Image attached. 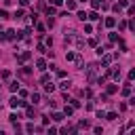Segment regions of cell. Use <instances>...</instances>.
I'll return each mask as SVG.
<instances>
[{
    "mask_svg": "<svg viewBox=\"0 0 135 135\" xmlns=\"http://www.w3.org/2000/svg\"><path fill=\"white\" fill-rule=\"evenodd\" d=\"M97 70H99V63H91V65L86 68V80H89V82H95V78H97Z\"/></svg>",
    "mask_w": 135,
    "mask_h": 135,
    "instance_id": "1",
    "label": "cell"
},
{
    "mask_svg": "<svg viewBox=\"0 0 135 135\" xmlns=\"http://www.w3.org/2000/svg\"><path fill=\"white\" fill-rule=\"evenodd\" d=\"M0 38H2V40H15V38H17V32H15V30H6Z\"/></svg>",
    "mask_w": 135,
    "mask_h": 135,
    "instance_id": "2",
    "label": "cell"
},
{
    "mask_svg": "<svg viewBox=\"0 0 135 135\" xmlns=\"http://www.w3.org/2000/svg\"><path fill=\"white\" fill-rule=\"evenodd\" d=\"M30 57H32V53H30V51H23V53H19V55H17V61H19V63H25Z\"/></svg>",
    "mask_w": 135,
    "mask_h": 135,
    "instance_id": "3",
    "label": "cell"
},
{
    "mask_svg": "<svg viewBox=\"0 0 135 135\" xmlns=\"http://www.w3.org/2000/svg\"><path fill=\"white\" fill-rule=\"evenodd\" d=\"M72 61L76 63V68H78V70H80V68H84V59H82V55H80V53H76Z\"/></svg>",
    "mask_w": 135,
    "mask_h": 135,
    "instance_id": "4",
    "label": "cell"
},
{
    "mask_svg": "<svg viewBox=\"0 0 135 135\" xmlns=\"http://www.w3.org/2000/svg\"><path fill=\"white\" fill-rule=\"evenodd\" d=\"M112 59H114L112 55H103V57H101V65H103V68H110V63H112Z\"/></svg>",
    "mask_w": 135,
    "mask_h": 135,
    "instance_id": "5",
    "label": "cell"
},
{
    "mask_svg": "<svg viewBox=\"0 0 135 135\" xmlns=\"http://www.w3.org/2000/svg\"><path fill=\"white\" fill-rule=\"evenodd\" d=\"M59 89H61L63 93H68V91L72 89V82H70V80H63V82H59Z\"/></svg>",
    "mask_w": 135,
    "mask_h": 135,
    "instance_id": "6",
    "label": "cell"
},
{
    "mask_svg": "<svg viewBox=\"0 0 135 135\" xmlns=\"http://www.w3.org/2000/svg\"><path fill=\"white\" fill-rule=\"evenodd\" d=\"M65 116H63V112H53L51 114V120H55V122H61Z\"/></svg>",
    "mask_w": 135,
    "mask_h": 135,
    "instance_id": "7",
    "label": "cell"
},
{
    "mask_svg": "<svg viewBox=\"0 0 135 135\" xmlns=\"http://www.w3.org/2000/svg\"><path fill=\"white\" fill-rule=\"evenodd\" d=\"M36 70L44 72V70H46V61H44V59H36Z\"/></svg>",
    "mask_w": 135,
    "mask_h": 135,
    "instance_id": "8",
    "label": "cell"
},
{
    "mask_svg": "<svg viewBox=\"0 0 135 135\" xmlns=\"http://www.w3.org/2000/svg\"><path fill=\"white\" fill-rule=\"evenodd\" d=\"M19 118H21V114H19V112H13V114L8 116V122L15 124V122H19Z\"/></svg>",
    "mask_w": 135,
    "mask_h": 135,
    "instance_id": "9",
    "label": "cell"
},
{
    "mask_svg": "<svg viewBox=\"0 0 135 135\" xmlns=\"http://www.w3.org/2000/svg\"><path fill=\"white\" fill-rule=\"evenodd\" d=\"M86 19H89V21H97V19H101V17H99L97 11H93V13H86Z\"/></svg>",
    "mask_w": 135,
    "mask_h": 135,
    "instance_id": "10",
    "label": "cell"
},
{
    "mask_svg": "<svg viewBox=\"0 0 135 135\" xmlns=\"http://www.w3.org/2000/svg\"><path fill=\"white\" fill-rule=\"evenodd\" d=\"M74 36H76V32H74V30H65V42H72V40H74Z\"/></svg>",
    "mask_w": 135,
    "mask_h": 135,
    "instance_id": "11",
    "label": "cell"
},
{
    "mask_svg": "<svg viewBox=\"0 0 135 135\" xmlns=\"http://www.w3.org/2000/svg\"><path fill=\"white\" fill-rule=\"evenodd\" d=\"M105 93H108V95H114V93H118V86H116V84H108Z\"/></svg>",
    "mask_w": 135,
    "mask_h": 135,
    "instance_id": "12",
    "label": "cell"
},
{
    "mask_svg": "<svg viewBox=\"0 0 135 135\" xmlns=\"http://www.w3.org/2000/svg\"><path fill=\"white\" fill-rule=\"evenodd\" d=\"M103 23H105V27H114V25H116V19H114V17H108Z\"/></svg>",
    "mask_w": 135,
    "mask_h": 135,
    "instance_id": "13",
    "label": "cell"
},
{
    "mask_svg": "<svg viewBox=\"0 0 135 135\" xmlns=\"http://www.w3.org/2000/svg\"><path fill=\"white\" fill-rule=\"evenodd\" d=\"M8 89H11V93H17V91H19V82H17V80H13V82L8 84Z\"/></svg>",
    "mask_w": 135,
    "mask_h": 135,
    "instance_id": "14",
    "label": "cell"
},
{
    "mask_svg": "<svg viewBox=\"0 0 135 135\" xmlns=\"http://www.w3.org/2000/svg\"><path fill=\"white\" fill-rule=\"evenodd\" d=\"M44 91H46V93H53V91H55V84H53L51 80H49V82H44Z\"/></svg>",
    "mask_w": 135,
    "mask_h": 135,
    "instance_id": "15",
    "label": "cell"
},
{
    "mask_svg": "<svg viewBox=\"0 0 135 135\" xmlns=\"http://www.w3.org/2000/svg\"><path fill=\"white\" fill-rule=\"evenodd\" d=\"M25 116H27V118L34 116V105H25Z\"/></svg>",
    "mask_w": 135,
    "mask_h": 135,
    "instance_id": "16",
    "label": "cell"
},
{
    "mask_svg": "<svg viewBox=\"0 0 135 135\" xmlns=\"http://www.w3.org/2000/svg\"><path fill=\"white\" fill-rule=\"evenodd\" d=\"M44 11H46V15H55L57 13V6H44Z\"/></svg>",
    "mask_w": 135,
    "mask_h": 135,
    "instance_id": "17",
    "label": "cell"
},
{
    "mask_svg": "<svg viewBox=\"0 0 135 135\" xmlns=\"http://www.w3.org/2000/svg\"><path fill=\"white\" fill-rule=\"evenodd\" d=\"M72 112H74L72 105H65V108H63V116H72Z\"/></svg>",
    "mask_w": 135,
    "mask_h": 135,
    "instance_id": "18",
    "label": "cell"
},
{
    "mask_svg": "<svg viewBox=\"0 0 135 135\" xmlns=\"http://www.w3.org/2000/svg\"><path fill=\"white\" fill-rule=\"evenodd\" d=\"M21 17H23V11H21V8H17V11L13 13V19H21Z\"/></svg>",
    "mask_w": 135,
    "mask_h": 135,
    "instance_id": "19",
    "label": "cell"
},
{
    "mask_svg": "<svg viewBox=\"0 0 135 135\" xmlns=\"http://www.w3.org/2000/svg\"><path fill=\"white\" fill-rule=\"evenodd\" d=\"M19 72H21V74H23V76H30V74H32V70H30V68H27V65H23V68H21V70H19Z\"/></svg>",
    "mask_w": 135,
    "mask_h": 135,
    "instance_id": "20",
    "label": "cell"
},
{
    "mask_svg": "<svg viewBox=\"0 0 135 135\" xmlns=\"http://www.w3.org/2000/svg\"><path fill=\"white\" fill-rule=\"evenodd\" d=\"M120 93H122L124 97H129V95H131V84H127V86H124V89H122Z\"/></svg>",
    "mask_w": 135,
    "mask_h": 135,
    "instance_id": "21",
    "label": "cell"
},
{
    "mask_svg": "<svg viewBox=\"0 0 135 135\" xmlns=\"http://www.w3.org/2000/svg\"><path fill=\"white\" fill-rule=\"evenodd\" d=\"M91 6H93V11H97V8L101 6V0H93V2H91Z\"/></svg>",
    "mask_w": 135,
    "mask_h": 135,
    "instance_id": "22",
    "label": "cell"
},
{
    "mask_svg": "<svg viewBox=\"0 0 135 135\" xmlns=\"http://www.w3.org/2000/svg\"><path fill=\"white\" fill-rule=\"evenodd\" d=\"M0 76H2L4 80H8V78H11V72H8V70H2V72H0Z\"/></svg>",
    "mask_w": 135,
    "mask_h": 135,
    "instance_id": "23",
    "label": "cell"
},
{
    "mask_svg": "<svg viewBox=\"0 0 135 135\" xmlns=\"http://www.w3.org/2000/svg\"><path fill=\"white\" fill-rule=\"evenodd\" d=\"M32 101H34V105L40 101V93H32Z\"/></svg>",
    "mask_w": 135,
    "mask_h": 135,
    "instance_id": "24",
    "label": "cell"
},
{
    "mask_svg": "<svg viewBox=\"0 0 135 135\" xmlns=\"http://www.w3.org/2000/svg\"><path fill=\"white\" fill-rule=\"evenodd\" d=\"M105 118H108V120H116L118 114H116V112H110V114H105Z\"/></svg>",
    "mask_w": 135,
    "mask_h": 135,
    "instance_id": "25",
    "label": "cell"
},
{
    "mask_svg": "<svg viewBox=\"0 0 135 135\" xmlns=\"http://www.w3.org/2000/svg\"><path fill=\"white\" fill-rule=\"evenodd\" d=\"M78 129H89V120H80L78 122Z\"/></svg>",
    "mask_w": 135,
    "mask_h": 135,
    "instance_id": "26",
    "label": "cell"
},
{
    "mask_svg": "<svg viewBox=\"0 0 135 135\" xmlns=\"http://www.w3.org/2000/svg\"><path fill=\"white\" fill-rule=\"evenodd\" d=\"M25 131H27V133H34V131H36V127H34L32 122H27V124H25Z\"/></svg>",
    "mask_w": 135,
    "mask_h": 135,
    "instance_id": "27",
    "label": "cell"
},
{
    "mask_svg": "<svg viewBox=\"0 0 135 135\" xmlns=\"http://www.w3.org/2000/svg\"><path fill=\"white\" fill-rule=\"evenodd\" d=\"M76 8V2L74 0H68V11H74Z\"/></svg>",
    "mask_w": 135,
    "mask_h": 135,
    "instance_id": "28",
    "label": "cell"
},
{
    "mask_svg": "<svg viewBox=\"0 0 135 135\" xmlns=\"http://www.w3.org/2000/svg\"><path fill=\"white\" fill-rule=\"evenodd\" d=\"M78 19H80V21H86V13H84V11H78Z\"/></svg>",
    "mask_w": 135,
    "mask_h": 135,
    "instance_id": "29",
    "label": "cell"
},
{
    "mask_svg": "<svg viewBox=\"0 0 135 135\" xmlns=\"http://www.w3.org/2000/svg\"><path fill=\"white\" fill-rule=\"evenodd\" d=\"M127 27H129V30H133V32H135V21H133V19H129V21H127Z\"/></svg>",
    "mask_w": 135,
    "mask_h": 135,
    "instance_id": "30",
    "label": "cell"
},
{
    "mask_svg": "<svg viewBox=\"0 0 135 135\" xmlns=\"http://www.w3.org/2000/svg\"><path fill=\"white\" fill-rule=\"evenodd\" d=\"M118 40V34L116 32H110V42H116Z\"/></svg>",
    "mask_w": 135,
    "mask_h": 135,
    "instance_id": "31",
    "label": "cell"
},
{
    "mask_svg": "<svg viewBox=\"0 0 135 135\" xmlns=\"http://www.w3.org/2000/svg\"><path fill=\"white\" fill-rule=\"evenodd\" d=\"M74 55H76L74 51H68V53H65V59H68V61H72V59H74Z\"/></svg>",
    "mask_w": 135,
    "mask_h": 135,
    "instance_id": "32",
    "label": "cell"
},
{
    "mask_svg": "<svg viewBox=\"0 0 135 135\" xmlns=\"http://www.w3.org/2000/svg\"><path fill=\"white\" fill-rule=\"evenodd\" d=\"M49 80H51V76H49V74H42V76H40V82H42V84H44V82H49Z\"/></svg>",
    "mask_w": 135,
    "mask_h": 135,
    "instance_id": "33",
    "label": "cell"
},
{
    "mask_svg": "<svg viewBox=\"0 0 135 135\" xmlns=\"http://www.w3.org/2000/svg\"><path fill=\"white\" fill-rule=\"evenodd\" d=\"M118 30L124 32V30H127V21H120V23H118Z\"/></svg>",
    "mask_w": 135,
    "mask_h": 135,
    "instance_id": "34",
    "label": "cell"
},
{
    "mask_svg": "<svg viewBox=\"0 0 135 135\" xmlns=\"http://www.w3.org/2000/svg\"><path fill=\"white\" fill-rule=\"evenodd\" d=\"M84 32H86V34H91V32H93V25H89V23H84Z\"/></svg>",
    "mask_w": 135,
    "mask_h": 135,
    "instance_id": "35",
    "label": "cell"
},
{
    "mask_svg": "<svg viewBox=\"0 0 135 135\" xmlns=\"http://www.w3.org/2000/svg\"><path fill=\"white\" fill-rule=\"evenodd\" d=\"M36 51H40V53H46V46H44V44H38V46H36Z\"/></svg>",
    "mask_w": 135,
    "mask_h": 135,
    "instance_id": "36",
    "label": "cell"
},
{
    "mask_svg": "<svg viewBox=\"0 0 135 135\" xmlns=\"http://www.w3.org/2000/svg\"><path fill=\"white\" fill-rule=\"evenodd\" d=\"M93 133H95V135H101V133H103V129H101V127H95V129H93Z\"/></svg>",
    "mask_w": 135,
    "mask_h": 135,
    "instance_id": "37",
    "label": "cell"
},
{
    "mask_svg": "<svg viewBox=\"0 0 135 135\" xmlns=\"http://www.w3.org/2000/svg\"><path fill=\"white\" fill-rule=\"evenodd\" d=\"M36 30H38V32L42 34V32H44V25H42V23H36Z\"/></svg>",
    "mask_w": 135,
    "mask_h": 135,
    "instance_id": "38",
    "label": "cell"
},
{
    "mask_svg": "<svg viewBox=\"0 0 135 135\" xmlns=\"http://www.w3.org/2000/svg\"><path fill=\"white\" fill-rule=\"evenodd\" d=\"M89 46H97V40L95 38H89Z\"/></svg>",
    "mask_w": 135,
    "mask_h": 135,
    "instance_id": "39",
    "label": "cell"
},
{
    "mask_svg": "<svg viewBox=\"0 0 135 135\" xmlns=\"http://www.w3.org/2000/svg\"><path fill=\"white\" fill-rule=\"evenodd\" d=\"M133 78H135V70H129V82H131Z\"/></svg>",
    "mask_w": 135,
    "mask_h": 135,
    "instance_id": "40",
    "label": "cell"
},
{
    "mask_svg": "<svg viewBox=\"0 0 135 135\" xmlns=\"http://www.w3.org/2000/svg\"><path fill=\"white\" fill-rule=\"evenodd\" d=\"M25 95H27V91H25V89H21V86H19V97H25Z\"/></svg>",
    "mask_w": 135,
    "mask_h": 135,
    "instance_id": "41",
    "label": "cell"
},
{
    "mask_svg": "<svg viewBox=\"0 0 135 135\" xmlns=\"http://www.w3.org/2000/svg\"><path fill=\"white\" fill-rule=\"evenodd\" d=\"M97 118H105V112L103 110H97Z\"/></svg>",
    "mask_w": 135,
    "mask_h": 135,
    "instance_id": "42",
    "label": "cell"
},
{
    "mask_svg": "<svg viewBox=\"0 0 135 135\" xmlns=\"http://www.w3.org/2000/svg\"><path fill=\"white\" fill-rule=\"evenodd\" d=\"M49 122H51V118H49V116H42V124H44V127H46V124H49Z\"/></svg>",
    "mask_w": 135,
    "mask_h": 135,
    "instance_id": "43",
    "label": "cell"
},
{
    "mask_svg": "<svg viewBox=\"0 0 135 135\" xmlns=\"http://www.w3.org/2000/svg\"><path fill=\"white\" fill-rule=\"evenodd\" d=\"M118 6H129V0H118Z\"/></svg>",
    "mask_w": 135,
    "mask_h": 135,
    "instance_id": "44",
    "label": "cell"
},
{
    "mask_svg": "<svg viewBox=\"0 0 135 135\" xmlns=\"http://www.w3.org/2000/svg\"><path fill=\"white\" fill-rule=\"evenodd\" d=\"M6 17H8V13H6L4 8H2V11H0V19H6Z\"/></svg>",
    "mask_w": 135,
    "mask_h": 135,
    "instance_id": "45",
    "label": "cell"
},
{
    "mask_svg": "<svg viewBox=\"0 0 135 135\" xmlns=\"http://www.w3.org/2000/svg\"><path fill=\"white\" fill-rule=\"evenodd\" d=\"M51 2H53V6H61L63 4V0H51Z\"/></svg>",
    "mask_w": 135,
    "mask_h": 135,
    "instance_id": "46",
    "label": "cell"
},
{
    "mask_svg": "<svg viewBox=\"0 0 135 135\" xmlns=\"http://www.w3.org/2000/svg\"><path fill=\"white\" fill-rule=\"evenodd\" d=\"M19 4H21V6H25V4H30V0H19Z\"/></svg>",
    "mask_w": 135,
    "mask_h": 135,
    "instance_id": "47",
    "label": "cell"
},
{
    "mask_svg": "<svg viewBox=\"0 0 135 135\" xmlns=\"http://www.w3.org/2000/svg\"><path fill=\"white\" fill-rule=\"evenodd\" d=\"M80 2H86V0H80Z\"/></svg>",
    "mask_w": 135,
    "mask_h": 135,
    "instance_id": "48",
    "label": "cell"
}]
</instances>
